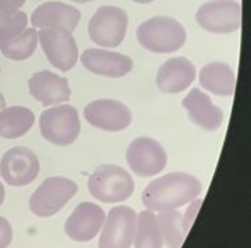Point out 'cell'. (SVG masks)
<instances>
[{"instance_id": "obj_3", "label": "cell", "mask_w": 251, "mask_h": 248, "mask_svg": "<svg viewBox=\"0 0 251 248\" xmlns=\"http://www.w3.org/2000/svg\"><path fill=\"white\" fill-rule=\"evenodd\" d=\"M87 188L91 196L102 203H120L133 195L135 183L128 171L116 164H102L90 175Z\"/></svg>"}, {"instance_id": "obj_10", "label": "cell", "mask_w": 251, "mask_h": 248, "mask_svg": "<svg viewBox=\"0 0 251 248\" xmlns=\"http://www.w3.org/2000/svg\"><path fill=\"white\" fill-rule=\"evenodd\" d=\"M137 229V214L131 207H113L103 222L98 248H130Z\"/></svg>"}, {"instance_id": "obj_9", "label": "cell", "mask_w": 251, "mask_h": 248, "mask_svg": "<svg viewBox=\"0 0 251 248\" xmlns=\"http://www.w3.org/2000/svg\"><path fill=\"white\" fill-rule=\"evenodd\" d=\"M37 42L49 62L61 72L71 71L79 58L77 43L71 32L55 28L37 30Z\"/></svg>"}, {"instance_id": "obj_29", "label": "cell", "mask_w": 251, "mask_h": 248, "mask_svg": "<svg viewBox=\"0 0 251 248\" xmlns=\"http://www.w3.org/2000/svg\"><path fill=\"white\" fill-rule=\"evenodd\" d=\"M6 108V98H4V95L0 93V110H3Z\"/></svg>"}, {"instance_id": "obj_20", "label": "cell", "mask_w": 251, "mask_h": 248, "mask_svg": "<svg viewBox=\"0 0 251 248\" xmlns=\"http://www.w3.org/2000/svg\"><path fill=\"white\" fill-rule=\"evenodd\" d=\"M35 123V113L25 106L0 110V138L15 139L25 135Z\"/></svg>"}, {"instance_id": "obj_30", "label": "cell", "mask_w": 251, "mask_h": 248, "mask_svg": "<svg viewBox=\"0 0 251 248\" xmlns=\"http://www.w3.org/2000/svg\"><path fill=\"white\" fill-rule=\"evenodd\" d=\"M135 3H138V4H149V3H152V1H155V0H133Z\"/></svg>"}, {"instance_id": "obj_21", "label": "cell", "mask_w": 251, "mask_h": 248, "mask_svg": "<svg viewBox=\"0 0 251 248\" xmlns=\"http://www.w3.org/2000/svg\"><path fill=\"white\" fill-rule=\"evenodd\" d=\"M37 29L26 28L10 39H0V51L11 61H25L37 49Z\"/></svg>"}, {"instance_id": "obj_31", "label": "cell", "mask_w": 251, "mask_h": 248, "mask_svg": "<svg viewBox=\"0 0 251 248\" xmlns=\"http://www.w3.org/2000/svg\"><path fill=\"white\" fill-rule=\"evenodd\" d=\"M72 1H75V3H80V4H83V3H89V1H93V0H72Z\"/></svg>"}, {"instance_id": "obj_24", "label": "cell", "mask_w": 251, "mask_h": 248, "mask_svg": "<svg viewBox=\"0 0 251 248\" xmlns=\"http://www.w3.org/2000/svg\"><path fill=\"white\" fill-rule=\"evenodd\" d=\"M28 28V15L18 10L6 13L0 10V39H10Z\"/></svg>"}, {"instance_id": "obj_15", "label": "cell", "mask_w": 251, "mask_h": 248, "mask_svg": "<svg viewBox=\"0 0 251 248\" xmlns=\"http://www.w3.org/2000/svg\"><path fill=\"white\" fill-rule=\"evenodd\" d=\"M81 20V13L74 6L62 1H46L35 8L30 15V24L36 29H64L74 32Z\"/></svg>"}, {"instance_id": "obj_1", "label": "cell", "mask_w": 251, "mask_h": 248, "mask_svg": "<svg viewBox=\"0 0 251 248\" xmlns=\"http://www.w3.org/2000/svg\"><path fill=\"white\" fill-rule=\"evenodd\" d=\"M201 182L188 173H170L156 178L142 192V203L149 211H170L191 204L201 193Z\"/></svg>"}, {"instance_id": "obj_27", "label": "cell", "mask_w": 251, "mask_h": 248, "mask_svg": "<svg viewBox=\"0 0 251 248\" xmlns=\"http://www.w3.org/2000/svg\"><path fill=\"white\" fill-rule=\"evenodd\" d=\"M192 203H193L192 207H191V208H188L186 214L182 215V219H184V227L186 232L189 230V227H191V225H192V221L193 218H195V215H196V210H198V207L201 204V200H196V198H195Z\"/></svg>"}, {"instance_id": "obj_12", "label": "cell", "mask_w": 251, "mask_h": 248, "mask_svg": "<svg viewBox=\"0 0 251 248\" xmlns=\"http://www.w3.org/2000/svg\"><path fill=\"white\" fill-rule=\"evenodd\" d=\"M84 119L93 127L102 131L119 132L126 130L131 122L133 115L128 106L118 99H97L86 105Z\"/></svg>"}, {"instance_id": "obj_14", "label": "cell", "mask_w": 251, "mask_h": 248, "mask_svg": "<svg viewBox=\"0 0 251 248\" xmlns=\"http://www.w3.org/2000/svg\"><path fill=\"white\" fill-rule=\"evenodd\" d=\"M80 62L89 72L111 79L123 77L131 72L134 68L133 59L128 55L103 49L84 50L80 57Z\"/></svg>"}, {"instance_id": "obj_16", "label": "cell", "mask_w": 251, "mask_h": 248, "mask_svg": "<svg viewBox=\"0 0 251 248\" xmlns=\"http://www.w3.org/2000/svg\"><path fill=\"white\" fill-rule=\"evenodd\" d=\"M30 95L43 106H55L69 101L72 90L69 81L51 71L33 73L28 81Z\"/></svg>"}, {"instance_id": "obj_23", "label": "cell", "mask_w": 251, "mask_h": 248, "mask_svg": "<svg viewBox=\"0 0 251 248\" xmlns=\"http://www.w3.org/2000/svg\"><path fill=\"white\" fill-rule=\"evenodd\" d=\"M157 223L162 233L163 244L167 248H181L186 236V230L184 227L182 214L174 210L159 212Z\"/></svg>"}, {"instance_id": "obj_13", "label": "cell", "mask_w": 251, "mask_h": 248, "mask_svg": "<svg viewBox=\"0 0 251 248\" xmlns=\"http://www.w3.org/2000/svg\"><path fill=\"white\" fill-rule=\"evenodd\" d=\"M105 211L96 203L83 201L75 207L64 225V232L71 240L86 243L93 240L105 222Z\"/></svg>"}, {"instance_id": "obj_8", "label": "cell", "mask_w": 251, "mask_h": 248, "mask_svg": "<svg viewBox=\"0 0 251 248\" xmlns=\"http://www.w3.org/2000/svg\"><path fill=\"white\" fill-rule=\"evenodd\" d=\"M126 159L135 175L149 178L162 173L167 166L169 156L159 141L151 137H138L130 142Z\"/></svg>"}, {"instance_id": "obj_6", "label": "cell", "mask_w": 251, "mask_h": 248, "mask_svg": "<svg viewBox=\"0 0 251 248\" xmlns=\"http://www.w3.org/2000/svg\"><path fill=\"white\" fill-rule=\"evenodd\" d=\"M128 26L126 10L116 6H102L97 8L90 18L87 32L93 43L106 49H113L125 40Z\"/></svg>"}, {"instance_id": "obj_25", "label": "cell", "mask_w": 251, "mask_h": 248, "mask_svg": "<svg viewBox=\"0 0 251 248\" xmlns=\"http://www.w3.org/2000/svg\"><path fill=\"white\" fill-rule=\"evenodd\" d=\"M13 241V227L7 219L0 217V248H7Z\"/></svg>"}, {"instance_id": "obj_18", "label": "cell", "mask_w": 251, "mask_h": 248, "mask_svg": "<svg viewBox=\"0 0 251 248\" xmlns=\"http://www.w3.org/2000/svg\"><path fill=\"white\" fill-rule=\"evenodd\" d=\"M189 120L201 130L208 132L217 131L224 122V112L215 106L211 98L199 88H192L182 99Z\"/></svg>"}, {"instance_id": "obj_19", "label": "cell", "mask_w": 251, "mask_h": 248, "mask_svg": "<svg viewBox=\"0 0 251 248\" xmlns=\"http://www.w3.org/2000/svg\"><path fill=\"white\" fill-rule=\"evenodd\" d=\"M199 83L201 87L220 97H230L235 94L236 76L226 62L215 61L200 69Z\"/></svg>"}, {"instance_id": "obj_28", "label": "cell", "mask_w": 251, "mask_h": 248, "mask_svg": "<svg viewBox=\"0 0 251 248\" xmlns=\"http://www.w3.org/2000/svg\"><path fill=\"white\" fill-rule=\"evenodd\" d=\"M4 197H6V190H4L3 183L0 182V205L3 204V201H4Z\"/></svg>"}, {"instance_id": "obj_17", "label": "cell", "mask_w": 251, "mask_h": 248, "mask_svg": "<svg viewBox=\"0 0 251 248\" xmlns=\"http://www.w3.org/2000/svg\"><path fill=\"white\" fill-rule=\"evenodd\" d=\"M196 79V66L185 57H174L163 62L156 73L157 88L164 94L182 93Z\"/></svg>"}, {"instance_id": "obj_2", "label": "cell", "mask_w": 251, "mask_h": 248, "mask_svg": "<svg viewBox=\"0 0 251 248\" xmlns=\"http://www.w3.org/2000/svg\"><path fill=\"white\" fill-rule=\"evenodd\" d=\"M137 40L145 50L156 54H170L181 50L186 42L182 24L171 17L157 15L137 28Z\"/></svg>"}, {"instance_id": "obj_7", "label": "cell", "mask_w": 251, "mask_h": 248, "mask_svg": "<svg viewBox=\"0 0 251 248\" xmlns=\"http://www.w3.org/2000/svg\"><path fill=\"white\" fill-rule=\"evenodd\" d=\"M195 20L200 28L215 35L236 32L242 24V6L236 0H211L201 4Z\"/></svg>"}, {"instance_id": "obj_22", "label": "cell", "mask_w": 251, "mask_h": 248, "mask_svg": "<svg viewBox=\"0 0 251 248\" xmlns=\"http://www.w3.org/2000/svg\"><path fill=\"white\" fill-rule=\"evenodd\" d=\"M134 246L135 248H163L162 233L153 211L144 210L137 215Z\"/></svg>"}, {"instance_id": "obj_4", "label": "cell", "mask_w": 251, "mask_h": 248, "mask_svg": "<svg viewBox=\"0 0 251 248\" xmlns=\"http://www.w3.org/2000/svg\"><path fill=\"white\" fill-rule=\"evenodd\" d=\"M42 137L57 146H69L79 138L81 123L72 105L59 103L46 109L39 119Z\"/></svg>"}, {"instance_id": "obj_26", "label": "cell", "mask_w": 251, "mask_h": 248, "mask_svg": "<svg viewBox=\"0 0 251 248\" xmlns=\"http://www.w3.org/2000/svg\"><path fill=\"white\" fill-rule=\"evenodd\" d=\"M26 3V0H0V10L6 13L18 11Z\"/></svg>"}, {"instance_id": "obj_5", "label": "cell", "mask_w": 251, "mask_h": 248, "mask_svg": "<svg viewBox=\"0 0 251 248\" xmlns=\"http://www.w3.org/2000/svg\"><path fill=\"white\" fill-rule=\"evenodd\" d=\"M77 183L69 178H47L30 196V212L40 218L52 217L64 208V205L77 193Z\"/></svg>"}, {"instance_id": "obj_11", "label": "cell", "mask_w": 251, "mask_h": 248, "mask_svg": "<svg viewBox=\"0 0 251 248\" xmlns=\"http://www.w3.org/2000/svg\"><path fill=\"white\" fill-rule=\"evenodd\" d=\"M40 163L36 153L25 146L7 150L0 160V175L10 186H25L36 179Z\"/></svg>"}]
</instances>
